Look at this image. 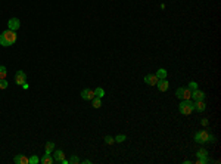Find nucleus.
I'll return each mask as SVG.
<instances>
[{"label": "nucleus", "instance_id": "f257e3e1", "mask_svg": "<svg viewBox=\"0 0 221 164\" xmlns=\"http://www.w3.org/2000/svg\"><path fill=\"white\" fill-rule=\"evenodd\" d=\"M16 33L12 31V30H6L0 34V44L7 47V46H12L15 41H16Z\"/></svg>", "mask_w": 221, "mask_h": 164}, {"label": "nucleus", "instance_id": "f03ea898", "mask_svg": "<svg viewBox=\"0 0 221 164\" xmlns=\"http://www.w3.org/2000/svg\"><path fill=\"white\" fill-rule=\"evenodd\" d=\"M195 142H198V144H214L215 138L212 135H209V132L201 130V132H198L195 135Z\"/></svg>", "mask_w": 221, "mask_h": 164}, {"label": "nucleus", "instance_id": "7ed1b4c3", "mask_svg": "<svg viewBox=\"0 0 221 164\" xmlns=\"http://www.w3.org/2000/svg\"><path fill=\"white\" fill-rule=\"evenodd\" d=\"M178 109H180V112H181L183 115H190V114L193 112V102H192L190 99H184V101H181V104L178 105Z\"/></svg>", "mask_w": 221, "mask_h": 164}, {"label": "nucleus", "instance_id": "20e7f679", "mask_svg": "<svg viewBox=\"0 0 221 164\" xmlns=\"http://www.w3.org/2000/svg\"><path fill=\"white\" fill-rule=\"evenodd\" d=\"M175 96L178 98V99H190V96H192V90L189 89V87H178L177 92H175Z\"/></svg>", "mask_w": 221, "mask_h": 164}, {"label": "nucleus", "instance_id": "39448f33", "mask_svg": "<svg viewBox=\"0 0 221 164\" xmlns=\"http://www.w3.org/2000/svg\"><path fill=\"white\" fill-rule=\"evenodd\" d=\"M25 80H27V74L24 73L22 70L16 71V74H15V83L19 84V86H22V84L25 83Z\"/></svg>", "mask_w": 221, "mask_h": 164}, {"label": "nucleus", "instance_id": "423d86ee", "mask_svg": "<svg viewBox=\"0 0 221 164\" xmlns=\"http://www.w3.org/2000/svg\"><path fill=\"white\" fill-rule=\"evenodd\" d=\"M7 27H9V30L16 31L18 28L21 27V22H19V19L18 18H10L9 19V22H7Z\"/></svg>", "mask_w": 221, "mask_h": 164}, {"label": "nucleus", "instance_id": "0eeeda50", "mask_svg": "<svg viewBox=\"0 0 221 164\" xmlns=\"http://www.w3.org/2000/svg\"><path fill=\"white\" fill-rule=\"evenodd\" d=\"M156 86H158V89H159L161 92H167V90H168V87H170V84H168L167 78H161V80H158Z\"/></svg>", "mask_w": 221, "mask_h": 164}, {"label": "nucleus", "instance_id": "6e6552de", "mask_svg": "<svg viewBox=\"0 0 221 164\" xmlns=\"http://www.w3.org/2000/svg\"><path fill=\"white\" fill-rule=\"evenodd\" d=\"M81 98L85 99V101H91V99L94 98V90H91V89H84V90H81Z\"/></svg>", "mask_w": 221, "mask_h": 164}, {"label": "nucleus", "instance_id": "1a4fd4ad", "mask_svg": "<svg viewBox=\"0 0 221 164\" xmlns=\"http://www.w3.org/2000/svg\"><path fill=\"white\" fill-rule=\"evenodd\" d=\"M190 98H193L195 101H204L205 93L202 90H199V89H195V90H192V96Z\"/></svg>", "mask_w": 221, "mask_h": 164}, {"label": "nucleus", "instance_id": "9d476101", "mask_svg": "<svg viewBox=\"0 0 221 164\" xmlns=\"http://www.w3.org/2000/svg\"><path fill=\"white\" fill-rule=\"evenodd\" d=\"M206 105H205L204 101H195L193 102V111H198V112H204Z\"/></svg>", "mask_w": 221, "mask_h": 164}, {"label": "nucleus", "instance_id": "9b49d317", "mask_svg": "<svg viewBox=\"0 0 221 164\" xmlns=\"http://www.w3.org/2000/svg\"><path fill=\"white\" fill-rule=\"evenodd\" d=\"M64 158H65V154H64V151H61V149H56V151L53 152V161H55V163H61Z\"/></svg>", "mask_w": 221, "mask_h": 164}, {"label": "nucleus", "instance_id": "f8f14e48", "mask_svg": "<svg viewBox=\"0 0 221 164\" xmlns=\"http://www.w3.org/2000/svg\"><path fill=\"white\" fill-rule=\"evenodd\" d=\"M158 77L156 75H153V74H148L146 77H145V83H148L149 86H155L156 83H158Z\"/></svg>", "mask_w": 221, "mask_h": 164}, {"label": "nucleus", "instance_id": "ddd939ff", "mask_svg": "<svg viewBox=\"0 0 221 164\" xmlns=\"http://www.w3.org/2000/svg\"><path fill=\"white\" fill-rule=\"evenodd\" d=\"M13 161L16 164H28V158H27L25 155H16V157L13 158Z\"/></svg>", "mask_w": 221, "mask_h": 164}, {"label": "nucleus", "instance_id": "4468645a", "mask_svg": "<svg viewBox=\"0 0 221 164\" xmlns=\"http://www.w3.org/2000/svg\"><path fill=\"white\" fill-rule=\"evenodd\" d=\"M40 161H41L43 164H52V163H55V161H53V158L50 157V154H47V152L44 154V157H43Z\"/></svg>", "mask_w": 221, "mask_h": 164}, {"label": "nucleus", "instance_id": "2eb2a0df", "mask_svg": "<svg viewBox=\"0 0 221 164\" xmlns=\"http://www.w3.org/2000/svg\"><path fill=\"white\" fill-rule=\"evenodd\" d=\"M155 75H156L159 80H161V78H167V70H165V68H159Z\"/></svg>", "mask_w": 221, "mask_h": 164}, {"label": "nucleus", "instance_id": "dca6fc26", "mask_svg": "<svg viewBox=\"0 0 221 164\" xmlns=\"http://www.w3.org/2000/svg\"><path fill=\"white\" fill-rule=\"evenodd\" d=\"M44 149H46L47 154H52V152L55 151V142H47L46 146H44Z\"/></svg>", "mask_w": 221, "mask_h": 164}, {"label": "nucleus", "instance_id": "f3484780", "mask_svg": "<svg viewBox=\"0 0 221 164\" xmlns=\"http://www.w3.org/2000/svg\"><path fill=\"white\" fill-rule=\"evenodd\" d=\"M91 101H93V107H94V108H100V107H102V101H100V98L94 96Z\"/></svg>", "mask_w": 221, "mask_h": 164}, {"label": "nucleus", "instance_id": "a211bd4d", "mask_svg": "<svg viewBox=\"0 0 221 164\" xmlns=\"http://www.w3.org/2000/svg\"><path fill=\"white\" fill-rule=\"evenodd\" d=\"M94 96H97V98H100V99H102L103 96H105V90H103L102 87H97V89H94Z\"/></svg>", "mask_w": 221, "mask_h": 164}, {"label": "nucleus", "instance_id": "6ab92c4d", "mask_svg": "<svg viewBox=\"0 0 221 164\" xmlns=\"http://www.w3.org/2000/svg\"><path fill=\"white\" fill-rule=\"evenodd\" d=\"M6 75H7V71H6V67L0 65V80L6 78Z\"/></svg>", "mask_w": 221, "mask_h": 164}, {"label": "nucleus", "instance_id": "aec40b11", "mask_svg": "<svg viewBox=\"0 0 221 164\" xmlns=\"http://www.w3.org/2000/svg\"><path fill=\"white\" fill-rule=\"evenodd\" d=\"M198 164H206L209 163V158H208V155H205V157H198Z\"/></svg>", "mask_w": 221, "mask_h": 164}, {"label": "nucleus", "instance_id": "412c9836", "mask_svg": "<svg viewBox=\"0 0 221 164\" xmlns=\"http://www.w3.org/2000/svg\"><path fill=\"white\" fill-rule=\"evenodd\" d=\"M114 139H115V142L119 144V142H124V141L127 139V136H125V135H118V136H115Z\"/></svg>", "mask_w": 221, "mask_h": 164}, {"label": "nucleus", "instance_id": "4be33fe9", "mask_svg": "<svg viewBox=\"0 0 221 164\" xmlns=\"http://www.w3.org/2000/svg\"><path fill=\"white\" fill-rule=\"evenodd\" d=\"M38 161H40V160H38V157H37V155H33V157H30V158H28V164H37Z\"/></svg>", "mask_w": 221, "mask_h": 164}, {"label": "nucleus", "instance_id": "5701e85b", "mask_svg": "<svg viewBox=\"0 0 221 164\" xmlns=\"http://www.w3.org/2000/svg\"><path fill=\"white\" fill-rule=\"evenodd\" d=\"M7 84H9V83H7V80H6V78L0 80V89H1V90H3V89H7Z\"/></svg>", "mask_w": 221, "mask_h": 164}, {"label": "nucleus", "instance_id": "b1692460", "mask_svg": "<svg viewBox=\"0 0 221 164\" xmlns=\"http://www.w3.org/2000/svg\"><path fill=\"white\" fill-rule=\"evenodd\" d=\"M68 161H69V163H72V164H77V163H80V161H81V160H80V158H78V157H77V155H72V157H71V158H69Z\"/></svg>", "mask_w": 221, "mask_h": 164}, {"label": "nucleus", "instance_id": "393cba45", "mask_svg": "<svg viewBox=\"0 0 221 164\" xmlns=\"http://www.w3.org/2000/svg\"><path fill=\"white\" fill-rule=\"evenodd\" d=\"M105 142H106L108 145H112V144H115V139H114L112 136H106V138H105Z\"/></svg>", "mask_w": 221, "mask_h": 164}, {"label": "nucleus", "instance_id": "a878e982", "mask_svg": "<svg viewBox=\"0 0 221 164\" xmlns=\"http://www.w3.org/2000/svg\"><path fill=\"white\" fill-rule=\"evenodd\" d=\"M196 155H198V157H205V155H208V151L202 148V149H199V151L196 152Z\"/></svg>", "mask_w": 221, "mask_h": 164}, {"label": "nucleus", "instance_id": "bb28decb", "mask_svg": "<svg viewBox=\"0 0 221 164\" xmlns=\"http://www.w3.org/2000/svg\"><path fill=\"white\" fill-rule=\"evenodd\" d=\"M189 89H190V90L198 89V83H196V81H190V83H189Z\"/></svg>", "mask_w": 221, "mask_h": 164}, {"label": "nucleus", "instance_id": "cd10ccee", "mask_svg": "<svg viewBox=\"0 0 221 164\" xmlns=\"http://www.w3.org/2000/svg\"><path fill=\"white\" fill-rule=\"evenodd\" d=\"M202 126H205V127L208 126V120H206V118H204V120H202Z\"/></svg>", "mask_w": 221, "mask_h": 164}]
</instances>
